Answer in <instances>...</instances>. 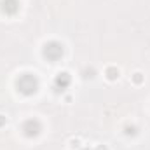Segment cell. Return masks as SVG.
I'll return each mask as SVG.
<instances>
[{"instance_id": "6da1fadb", "label": "cell", "mask_w": 150, "mask_h": 150, "mask_svg": "<svg viewBox=\"0 0 150 150\" xmlns=\"http://www.w3.org/2000/svg\"><path fill=\"white\" fill-rule=\"evenodd\" d=\"M16 87H18V91H19L21 94L30 96V94L37 93L38 80H37V77H35V75L23 74V75H19V77H18V80H16Z\"/></svg>"}, {"instance_id": "7a4b0ae2", "label": "cell", "mask_w": 150, "mask_h": 150, "mask_svg": "<svg viewBox=\"0 0 150 150\" xmlns=\"http://www.w3.org/2000/svg\"><path fill=\"white\" fill-rule=\"evenodd\" d=\"M44 56L49 59V61H58L61 56H63V45L59 42H47L44 45Z\"/></svg>"}, {"instance_id": "3957f363", "label": "cell", "mask_w": 150, "mask_h": 150, "mask_svg": "<svg viewBox=\"0 0 150 150\" xmlns=\"http://www.w3.org/2000/svg\"><path fill=\"white\" fill-rule=\"evenodd\" d=\"M23 133H25V136H28V138H35L40 134V131H42V126H40V122H38L37 119H28L25 124H23Z\"/></svg>"}, {"instance_id": "277c9868", "label": "cell", "mask_w": 150, "mask_h": 150, "mask_svg": "<svg viewBox=\"0 0 150 150\" xmlns=\"http://www.w3.org/2000/svg\"><path fill=\"white\" fill-rule=\"evenodd\" d=\"M2 11L9 16H14L19 11V2L18 0H2Z\"/></svg>"}, {"instance_id": "5b68a950", "label": "cell", "mask_w": 150, "mask_h": 150, "mask_svg": "<svg viewBox=\"0 0 150 150\" xmlns=\"http://www.w3.org/2000/svg\"><path fill=\"white\" fill-rule=\"evenodd\" d=\"M70 82H72V79H70V75L67 74V72H63V74H58L56 75V79H54V86H56V89H67L68 86H70Z\"/></svg>"}, {"instance_id": "8992f818", "label": "cell", "mask_w": 150, "mask_h": 150, "mask_svg": "<svg viewBox=\"0 0 150 150\" xmlns=\"http://www.w3.org/2000/svg\"><path fill=\"white\" fill-rule=\"evenodd\" d=\"M107 79H108V80H117V79H119V70L113 68V67H110V68L107 70Z\"/></svg>"}, {"instance_id": "52a82bcc", "label": "cell", "mask_w": 150, "mask_h": 150, "mask_svg": "<svg viewBox=\"0 0 150 150\" xmlns=\"http://www.w3.org/2000/svg\"><path fill=\"white\" fill-rule=\"evenodd\" d=\"M133 80H134V84H142L143 77H142V74H134V77H133Z\"/></svg>"}, {"instance_id": "ba28073f", "label": "cell", "mask_w": 150, "mask_h": 150, "mask_svg": "<svg viewBox=\"0 0 150 150\" xmlns=\"http://www.w3.org/2000/svg\"><path fill=\"white\" fill-rule=\"evenodd\" d=\"M126 134H136V127H126Z\"/></svg>"}, {"instance_id": "9c48e42d", "label": "cell", "mask_w": 150, "mask_h": 150, "mask_svg": "<svg viewBox=\"0 0 150 150\" xmlns=\"http://www.w3.org/2000/svg\"><path fill=\"white\" fill-rule=\"evenodd\" d=\"M5 122H7V119H5V117H4V115H0V126H4V124H5Z\"/></svg>"}, {"instance_id": "30bf717a", "label": "cell", "mask_w": 150, "mask_h": 150, "mask_svg": "<svg viewBox=\"0 0 150 150\" xmlns=\"http://www.w3.org/2000/svg\"><path fill=\"white\" fill-rule=\"evenodd\" d=\"M70 143H72V147H79V140H72V142H70Z\"/></svg>"}, {"instance_id": "8fae6325", "label": "cell", "mask_w": 150, "mask_h": 150, "mask_svg": "<svg viewBox=\"0 0 150 150\" xmlns=\"http://www.w3.org/2000/svg\"><path fill=\"white\" fill-rule=\"evenodd\" d=\"M96 150H107V149H105V147H98Z\"/></svg>"}, {"instance_id": "7c38bea8", "label": "cell", "mask_w": 150, "mask_h": 150, "mask_svg": "<svg viewBox=\"0 0 150 150\" xmlns=\"http://www.w3.org/2000/svg\"><path fill=\"white\" fill-rule=\"evenodd\" d=\"M84 150H89V149H84Z\"/></svg>"}]
</instances>
